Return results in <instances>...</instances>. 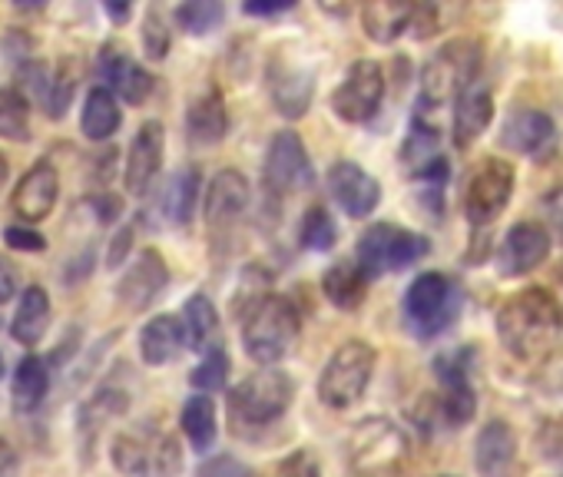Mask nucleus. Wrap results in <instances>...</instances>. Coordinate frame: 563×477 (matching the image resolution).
Listing matches in <instances>:
<instances>
[{
    "instance_id": "obj_1",
    "label": "nucleus",
    "mask_w": 563,
    "mask_h": 477,
    "mask_svg": "<svg viewBox=\"0 0 563 477\" xmlns=\"http://www.w3.org/2000/svg\"><path fill=\"white\" fill-rule=\"evenodd\" d=\"M494 329L510 358L543 362L563 339V302L543 286H527L500 302Z\"/></svg>"
},
{
    "instance_id": "obj_2",
    "label": "nucleus",
    "mask_w": 563,
    "mask_h": 477,
    "mask_svg": "<svg viewBox=\"0 0 563 477\" xmlns=\"http://www.w3.org/2000/svg\"><path fill=\"white\" fill-rule=\"evenodd\" d=\"M239 325H242L245 355L262 368H275L299 342L302 315L292 299L265 292L252 306H245Z\"/></svg>"
},
{
    "instance_id": "obj_3",
    "label": "nucleus",
    "mask_w": 563,
    "mask_h": 477,
    "mask_svg": "<svg viewBox=\"0 0 563 477\" xmlns=\"http://www.w3.org/2000/svg\"><path fill=\"white\" fill-rule=\"evenodd\" d=\"M296 398V381L282 368H258L229 391V421L235 431H262L286 418Z\"/></svg>"
},
{
    "instance_id": "obj_4",
    "label": "nucleus",
    "mask_w": 563,
    "mask_h": 477,
    "mask_svg": "<svg viewBox=\"0 0 563 477\" xmlns=\"http://www.w3.org/2000/svg\"><path fill=\"white\" fill-rule=\"evenodd\" d=\"M110 457L123 477H179L183 470L179 441L156 421H140L136 428L120 431L110 444Z\"/></svg>"
},
{
    "instance_id": "obj_5",
    "label": "nucleus",
    "mask_w": 563,
    "mask_h": 477,
    "mask_svg": "<svg viewBox=\"0 0 563 477\" xmlns=\"http://www.w3.org/2000/svg\"><path fill=\"white\" fill-rule=\"evenodd\" d=\"M428 253H431L428 235L405 229L398 222H375L358 239L355 263L368 279H378L418 266Z\"/></svg>"
},
{
    "instance_id": "obj_6",
    "label": "nucleus",
    "mask_w": 563,
    "mask_h": 477,
    "mask_svg": "<svg viewBox=\"0 0 563 477\" xmlns=\"http://www.w3.org/2000/svg\"><path fill=\"white\" fill-rule=\"evenodd\" d=\"M484 51L474 37H454L421 70V107L434 110L451 103L464 87L481 77Z\"/></svg>"
},
{
    "instance_id": "obj_7",
    "label": "nucleus",
    "mask_w": 563,
    "mask_h": 477,
    "mask_svg": "<svg viewBox=\"0 0 563 477\" xmlns=\"http://www.w3.org/2000/svg\"><path fill=\"white\" fill-rule=\"evenodd\" d=\"M405 325L415 339H438L461 315V289L444 273H421L401 299Z\"/></svg>"
},
{
    "instance_id": "obj_8",
    "label": "nucleus",
    "mask_w": 563,
    "mask_h": 477,
    "mask_svg": "<svg viewBox=\"0 0 563 477\" xmlns=\"http://www.w3.org/2000/svg\"><path fill=\"white\" fill-rule=\"evenodd\" d=\"M375 365H378V355L368 342L352 339V342L339 345L319 378L322 404H329L332 411H345L355 401H362V395L368 391V385L375 378Z\"/></svg>"
},
{
    "instance_id": "obj_9",
    "label": "nucleus",
    "mask_w": 563,
    "mask_h": 477,
    "mask_svg": "<svg viewBox=\"0 0 563 477\" xmlns=\"http://www.w3.org/2000/svg\"><path fill=\"white\" fill-rule=\"evenodd\" d=\"M514 182H517V173L507 159H497V156L481 159L464 186V219L477 229L497 222L514 196Z\"/></svg>"
},
{
    "instance_id": "obj_10",
    "label": "nucleus",
    "mask_w": 563,
    "mask_h": 477,
    "mask_svg": "<svg viewBox=\"0 0 563 477\" xmlns=\"http://www.w3.org/2000/svg\"><path fill=\"white\" fill-rule=\"evenodd\" d=\"M262 186L272 199H282V196H292V192L316 186V169H312L309 149H306L299 133L282 130L272 136L265 163H262Z\"/></svg>"
},
{
    "instance_id": "obj_11",
    "label": "nucleus",
    "mask_w": 563,
    "mask_h": 477,
    "mask_svg": "<svg viewBox=\"0 0 563 477\" xmlns=\"http://www.w3.org/2000/svg\"><path fill=\"white\" fill-rule=\"evenodd\" d=\"M385 70L375 60H355L345 74V80L332 90V113L342 123H368L382 103H385Z\"/></svg>"
},
{
    "instance_id": "obj_12",
    "label": "nucleus",
    "mask_w": 563,
    "mask_h": 477,
    "mask_svg": "<svg viewBox=\"0 0 563 477\" xmlns=\"http://www.w3.org/2000/svg\"><path fill=\"white\" fill-rule=\"evenodd\" d=\"M249 179L239 169H222L216 173V179L209 182L206 192V225L212 235V246H225L229 235L242 225L245 212H249Z\"/></svg>"
},
{
    "instance_id": "obj_13",
    "label": "nucleus",
    "mask_w": 563,
    "mask_h": 477,
    "mask_svg": "<svg viewBox=\"0 0 563 477\" xmlns=\"http://www.w3.org/2000/svg\"><path fill=\"white\" fill-rule=\"evenodd\" d=\"M405 451H408V441L398 431V424H391L388 418H368L349 437V457L358 474L391 470L405 457Z\"/></svg>"
},
{
    "instance_id": "obj_14",
    "label": "nucleus",
    "mask_w": 563,
    "mask_h": 477,
    "mask_svg": "<svg viewBox=\"0 0 563 477\" xmlns=\"http://www.w3.org/2000/svg\"><path fill=\"white\" fill-rule=\"evenodd\" d=\"M550 229L543 222H533V219H523V222H514L504 235V243L497 249V266H500V276L507 279H520V276H530L537 273L547 259H550Z\"/></svg>"
},
{
    "instance_id": "obj_15",
    "label": "nucleus",
    "mask_w": 563,
    "mask_h": 477,
    "mask_svg": "<svg viewBox=\"0 0 563 477\" xmlns=\"http://www.w3.org/2000/svg\"><path fill=\"white\" fill-rule=\"evenodd\" d=\"M97 77L107 84V90H110L117 100H123V103H130V107L146 103L150 93H153V87H156L153 74L143 70V67L126 54L123 44H103V47H100Z\"/></svg>"
},
{
    "instance_id": "obj_16",
    "label": "nucleus",
    "mask_w": 563,
    "mask_h": 477,
    "mask_svg": "<svg viewBox=\"0 0 563 477\" xmlns=\"http://www.w3.org/2000/svg\"><path fill=\"white\" fill-rule=\"evenodd\" d=\"M325 186H329V196L339 202V209L352 219L372 215L382 202V182L352 159L332 163V169L325 173Z\"/></svg>"
},
{
    "instance_id": "obj_17",
    "label": "nucleus",
    "mask_w": 563,
    "mask_h": 477,
    "mask_svg": "<svg viewBox=\"0 0 563 477\" xmlns=\"http://www.w3.org/2000/svg\"><path fill=\"white\" fill-rule=\"evenodd\" d=\"M163 153H166V130L156 120H146L126 153V166H123V186L130 196H146L150 186L156 182L159 169H163Z\"/></svg>"
},
{
    "instance_id": "obj_18",
    "label": "nucleus",
    "mask_w": 563,
    "mask_h": 477,
    "mask_svg": "<svg viewBox=\"0 0 563 477\" xmlns=\"http://www.w3.org/2000/svg\"><path fill=\"white\" fill-rule=\"evenodd\" d=\"M166 286H169L166 259L156 249H143L133 259V266L123 273V279L117 282V302L126 312H146L163 296Z\"/></svg>"
},
{
    "instance_id": "obj_19",
    "label": "nucleus",
    "mask_w": 563,
    "mask_h": 477,
    "mask_svg": "<svg viewBox=\"0 0 563 477\" xmlns=\"http://www.w3.org/2000/svg\"><path fill=\"white\" fill-rule=\"evenodd\" d=\"M57 199H60V173H57V166L51 159H41L14 186L11 209L24 222H41V219H47L54 212Z\"/></svg>"
},
{
    "instance_id": "obj_20",
    "label": "nucleus",
    "mask_w": 563,
    "mask_h": 477,
    "mask_svg": "<svg viewBox=\"0 0 563 477\" xmlns=\"http://www.w3.org/2000/svg\"><path fill=\"white\" fill-rule=\"evenodd\" d=\"M454 117H451V136L457 149H471L490 126L494 120V93L487 87V80H474L471 87H464L454 100Z\"/></svg>"
},
{
    "instance_id": "obj_21",
    "label": "nucleus",
    "mask_w": 563,
    "mask_h": 477,
    "mask_svg": "<svg viewBox=\"0 0 563 477\" xmlns=\"http://www.w3.org/2000/svg\"><path fill=\"white\" fill-rule=\"evenodd\" d=\"M312 74L302 64H292L289 57H272L268 64V93L282 117L299 120L309 113L312 103Z\"/></svg>"
},
{
    "instance_id": "obj_22",
    "label": "nucleus",
    "mask_w": 563,
    "mask_h": 477,
    "mask_svg": "<svg viewBox=\"0 0 563 477\" xmlns=\"http://www.w3.org/2000/svg\"><path fill=\"white\" fill-rule=\"evenodd\" d=\"M556 140V126L543 110H514L504 123H500V146L517 153V156H543Z\"/></svg>"
},
{
    "instance_id": "obj_23",
    "label": "nucleus",
    "mask_w": 563,
    "mask_h": 477,
    "mask_svg": "<svg viewBox=\"0 0 563 477\" xmlns=\"http://www.w3.org/2000/svg\"><path fill=\"white\" fill-rule=\"evenodd\" d=\"M517 461V434L504 418L487 421L474 437V467L481 477H507Z\"/></svg>"
},
{
    "instance_id": "obj_24",
    "label": "nucleus",
    "mask_w": 563,
    "mask_h": 477,
    "mask_svg": "<svg viewBox=\"0 0 563 477\" xmlns=\"http://www.w3.org/2000/svg\"><path fill=\"white\" fill-rule=\"evenodd\" d=\"M225 133H229V110H225L222 90L219 87H206L199 97L189 100V110H186V136L196 146H212Z\"/></svg>"
},
{
    "instance_id": "obj_25",
    "label": "nucleus",
    "mask_w": 563,
    "mask_h": 477,
    "mask_svg": "<svg viewBox=\"0 0 563 477\" xmlns=\"http://www.w3.org/2000/svg\"><path fill=\"white\" fill-rule=\"evenodd\" d=\"M196 196H199V169L196 166H179L159 189V199H156L159 219L166 225H186L192 219Z\"/></svg>"
},
{
    "instance_id": "obj_26",
    "label": "nucleus",
    "mask_w": 563,
    "mask_h": 477,
    "mask_svg": "<svg viewBox=\"0 0 563 477\" xmlns=\"http://www.w3.org/2000/svg\"><path fill=\"white\" fill-rule=\"evenodd\" d=\"M51 296L44 286H27L21 292V302H18V312L11 319V335L18 345H41L44 335L51 332Z\"/></svg>"
},
{
    "instance_id": "obj_27",
    "label": "nucleus",
    "mask_w": 563,
    "mask_h": 477,
    "mask_svg": "<svg viewBox=\"0 0 563 477\" xmlns=\"http://www.w3.org/2000/svg\"><path fill=\"white\" fill-rule=\"evenodd\" d=\"M183 348H186V339H183V325L176 315H156L140 332V355L153 368L176 362Z\"/></svg>"
},
{
    "instance_id": "obj_28",
    "label": "nucleus",
    "mask_w": 563,
    "mask_h": 477,
    "mask_svg": "<svg viewBox=\"0 0 563 477\" xmlns=\"http://www.w3.org/2000/svg\"><path fill=\"white\" fill-rule=\"evenodd\" d=\"M415 4H395V0H375L362 8V27L365 37L375 44H395L398 37L411 34Z\"/></svg>"
},
{
    "instance_id": "obj_29",
    "label": "nucleus",
    "mask_w": 563,
    "mask_h": 477,
    "mask_svg": "<svg viewBox=\"0 0 563 477\" xmlns=\"http://www.w3.org/2000/svg\"><path fill=\"white\" fill-rule=\"evenodd\" d=\"M368 276L358 269V263L352 259H342V263H332L329 269H325V276H322V296L335 306V309H342V312H355L362 302H365V296H368Z\"/></svg>"
},
{
    "instance_id": "obj_30",
    "label": "nucleus",
    "mask_w": 563,
    "mask_h": 477,
    "mask_svg": "<svg viewBox=\"0 0 563 477\" xmlns=\"http://www.w3.org/2000/svg\"><path fill=\"white\" fill-rule=\"evenodd\" d=\"M183 339H186V348L192 352H209L219 345V312L212 306V299L206 292H196L183 302Z\"/></svg>"
},
{
    "instance_id": "obj_31",
    "label": "nucleus",
    "mask_w": 563,
    "mask_h": 477,
    "mask_svg": "<svg viewBox=\"0 0 563 477\" xmlns=\"http://www.w3.org/2000/svg\"><path fill=\"white\" fill-rule=\"evenodd\" d=\"M51 391V371H47V362L37 358V355H27L21 358L14 378H11V404L18 414H34L44 398Z\"/></svg>"
},
{
    "instance_id": "obj_32",
    "label": "nucleus",
    "mask_w": 563,
    "mask_h": 477,
    "mask_svg": "<svg viewBox=\"0 0 563 477\" xmlns=\"http://www.w3.org/2000/svg\"><path fill=\"white\" fill-rule=\"evenodd\" d=\"M123 126V110L120 100L107 90V87H93L84 100V113H80V133L93 143L113 140V133Z\"/></svg>"
},
{
    "instance_id": "obj_33",
    "label": "nucleus",
    "mask_w": 563,
    "mask_h": 477,
    "mask_svg": "<svg viewBox=\"0 0 563 477\" xmlns=\"http://www.w3.org/2000/svg\"><path fill=\"white\" fill-rule=\"evenodd\" d=\"M434 414H438V421H444V428H464L467 421H474V414H477V388H474V381H448V385H441V395L434 401Z\"/></svg>"
},
{
    "instance_id": "obj_34",
    "label": "nucleus",
    "mask_w": 563,
    "mask_h": 477,
    "mask_svg": "<svg viewBox=\"0 0 563 477\" xmlns=\"http://www.w3.org/2000/svg\"><path fill=\"white\" fill-rule=\"evenodd\" d=\"M183 434L189 437L192 451H209L216 444V401L209 395H192L179 414Z\"/></svg>"
},
{
    "instance_id": "obj_35",
    "label": "nucleus",
    "mask_w": 563,
    "mask_h": 477,
    "mask_svg": "<svg viewBox=\"0 0 563 477\" xmlns=\"http://www.w3.org/2000/svg\"><path fill=\"white\" fill-rule=\"evenodd\" d=\"M0 140L11 143L31 140V103L18 87L0 90Z\"/></svg>"
},
{
    "instance_id": "obj_36",
    "label": "nucleus",
    "mask_w": 563,
    "mask_h": 477,
    "mask_svg": "<svg viewBox=\"0 0 563 477\" xmlns=\"http://www.w3.org/2000/svg\"><path fill=\"white\" fill-rule=\"evenodd\" d=\"M299 243L309 253H329L339 243V225L325 206H309L299 222Z\"/></svg>"
},
{
    "instance_id": "obj_37",
    "label": "nucleus",
    "mask_w": 563,
    "mask_h": 477,
    "mask_svg": "<svg viewBox=\"0 0 563 477\" xmlns=\"http://www.w3.org/2000/svg\"><path fill=\"white\" fill-rule=\"evenodd\" d=\"M173 18H176V24H179L186 34L206 37V34H212V31L222 24L225 8L219 4V0H189V4H179V8H176Z\"/></svg>"
},
{
    "instance_id": "obj_38",
    "label": "nucleus",
    "mask_w": 563,
    "mask_h": 477,
    "mask_svg": "<svg viewBox=\"0 0 563 477\" xmlns=\"http://www.w3.org/2000/svg\"><path fill=\"white\" fill-rule=\"evenodd\" d=\"M189 381H192L196 395H209V391L225 388V381H229V355H225V348L222 345L209 348L202 355V362L189 371Z\"/></svg>"
},
{
    "instance_id": "obj_39",
    "label": "nucleus",
    "mask_w": 563,
    "mask_h": 477,
    "mask_svg": "<svg viewBox=\"0 0 563 477\" xmlns=\"http://www.w3.org/2000/svg\"><path fill=\"white\" fill-rule=\"evenodd\" d=\"M140 41H143V54L150 60H166L169 57L173 34H169V24H166V18H163L159 8H146L143 27H140Z\"/></svg>"
},
{
    "instance_id": "obj_40",
    "label": "nucleus",
    "mask_w": 563,
    "mask_h": 477,
    "mask_svg": "<svg viewBox=\"0 0 563 477\" xmlns=\"http://www.w3.org/2000/svg\"><path fill=\"white\" fill-rule=\"evenodd\" d=\"M74 93H77V70H74V64H64V67H57V74H51V87L44 97L47 117L60 120L67 113V107L74 103Z\"/></svg>"
},
{
    "instance_id": "obj_41",
    "label": "nucleus",
    "mask_w": 563,
    "mask_h": 477,
    "mask_svg": "<svg viewBox=\"0 0 563 477\" xmlns=\"http://www.w3.org/2000/svg\"><path fill=\"white\" fill-rule=\"evenodd\" d=\"M537 447L543 461L563 467V421H543V428L537 431Z\"/></svg>"
},
{
    "instance_id": "obj_42",
    "label": "nucleus",
    "mask_w": 563,
    "mask_h": 477,
    "mask_svg": "<svg viewBox=\"0 0 563 477\" xmlns=\"http://www.w3.org/2000/svg\"><path fill=\"white\" fill-rule=\"evenodd\" d=\"M275 477H322V464L316 461L312 451L302 447V451H292L286 461L278 464Z\"/></svg>"
},
{
    "instance_id": "obj_43",
    "label": "nucleus",
    "mask_w": 563,
    "mask_h": 477,
    "mask_svg": "<svg viewBox=\"0 0 563 477\" xmlns=\"http://www.w3.org/2000/svg\"><path fill=\"white\" fill-rule=\"evenodd\" d=\"M4 243L18 253H44L47 249V239L31 229V225H8L4 229Z\"/></svg>"
},
{
    "instance_id": "obj_44",
    "label": "nucleus",
    "mask_w": 563,
    "mask_h": 477,
    "mask_svg": "<svg viewBox=\"0 0 563 477\" xmlns=\"http://www.w3.org/2000/svg\"><path fill=\"white\" fill-rule=\"evenodd\" d=\"M130 249H133V225H123L113 239H110V249H107V266L110 269H117V266H123V259L130 256Z\"/></svg>"
},
{
    "instance_id": "obj_45",
    "label": "nucleus",
    "mask_w": 563,
    "mask_h": 477,
    "mask_svg": "<svg viewBox=\"0 0 563 477\" xmlns=\"http://www.w3.org/2000/svg\"><path fill=\"white\" fill-rule=\"evenodd\" d=\"M87 206L97 212V222H117L120 219V212H123V206H120V199L113 196V192H97V196H90L87 199Z\"/></svg>"
},
{
    "instance_id": "obj_46",
    "label": "nucleus",
    "mask_w": 563,
    "mask_h": 477,
    "mask_svg": "<svg viewBox=\"0 0 563 477\" xmlns=\"http://www.w3.org/2000/svg\"><path fill=\"white\" fill-rule=\"evenodd\" d=\"M199 477H252V470L242 467L232 457H216V461H209V464L199 467Z\"/></svg>"
},
{
    "instance_id": "obj_47",
    "label": "nucleus",
    "mask_w": 563,
    "mask_h": 477,
    "mask_svg": "<svg viewBox=\"0 0 563 477\" xmlns=\"http://www.w3.org/2000/svg\"><path fill=\"white\" fill-rule=\"evenodd\" d=\"M18 292H21L18 269H14V263H11V259L0 256V302H11Z\"/></svg>"
},
{
    "instance_id": "obj_48",
    "label": "nucleus",
    "mask_w": 563,
    "mask_h": 477,
    "mask_svg": "<svg viewBox=\"0 0 563 477\" xmlns=\"http://www.w3.org/2000/svg\"><path fill=\"white\" fill-rule=\"evenodd\" d=\"M296 4L292 0H282V4H245L242 11L249 14V18H275V14H286V11H292Z\"/></svg>"
},
{
    "instance_id": "obj_49",
    "label": "nucleus",
    "mask_w": 563,
    "mask_h": 477,
    "mask_svg": "<svg viewBox=\"0 0 563 477\" xmlns=\"http://www.w3.org/2000/svg\"><path fill=\"white\" fill-rule=\"evenodd\" d=\"M547 209H550V222H553L556 232L563 235V189H556V192L547 199Z\"/></svg>"
},
{
    "instance_id": "obj_50",
    "label": "nucleus",
    "mask_w": 563,
    "mask_h": 477,
    "mask_svg": "<svg viewBox=\"0 0 563 477\" xmlns=\"http://www.w3.org/2000/svg\"><path fill=\"white\" fill-rule=\"evenodd\" d=\"M103 11H107V18H113V21H120V24H123V21H130V14H133V8H130V4H107Z\"/></svg>"
},
{
    "instance_id": "obj_51",
    "label": "nucleus",
    "mask_w": 563,
    "mask_h": 477,
    "mask_svg": "<svg viewBox=\"0 0 563 477\" xmlns=\"http://www.w3.org/2000/svg\"><path fill=\"white\" fill-rule=\"evenodd\" d=\"M8 159H4V153H0V189H4V182H8Z\"/></svg>"
},
{
    "instance_id": "obj_52",
    "label": "nucleus",
    "mask_w": 563,
    "mask_h": 477,
    "mask_svg": "<svg viewBox=\"0 0 563 477\" xmlns=\"http://www.w3.org/2000/svg\"><path fill=\"white\" fill-rule=\"evenodd\" d=\"M11 461V454H8V444L4 441H0V470H4V464Z\"/></svg>"
},
{
    "instance_id": "obj_53",
    "label": "nucleus",
    "mask_w": 563,
    "mask_h": 477,
    "mask_svg": "<svg viewBox=\"0 0 563 477\" xmlns=\"http://www.w3.org/2000/svg\"><path fill=\"white\" fill-rule=\"evenodd\" d=\"M0 378H4V355H0Z\"/></svg>"
},
{
    "instance_id": "obj_54",
    "label": "nucleus",
    "mask_w": 563,
    "mask_h": 477,
    "mask_svg": "<svg viewBox=\"0 0 563 477\" xmlns=\"http://www.w3.org/2000/svg\"><path fill=\"white\" fill-rule=\"evenodd\" d=\"M441 477H454V474H441Z\"/></svg>"
},
{
    "instance_id": "obj_55",
    "label": "nucleus",
    "mask_w": 563,
    "mask_h": 477,
    "mask_svg": "<svg viewBox=\"0 0 563 477\" xmlns=\"http://www.w3.org/2000/svg\"><path fill=\"white\" fill-rule=\"evenodd\" d=\"M560 282H563V276H560Z\"/></svg>"
}]
</instances>
